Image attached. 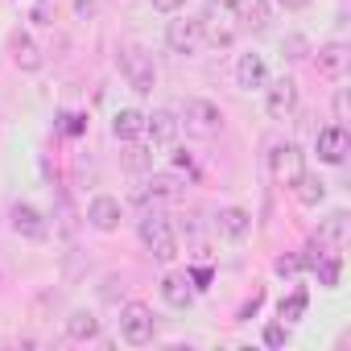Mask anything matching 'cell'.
Returning <instances> with one entry per match:
<instances>
[{
	"label": "cell",
	"mask_w": 351,
	"mask_h": 351,
	"mask_svg": "<svg viewBox=\"0 0 351 351\" xmlns=\"http://www.w3.org/2000/svg\"><path fill=\"white\" fill-rule=\"evenodd\" d=\"M178 124H182L186 132H195V136H219L223 112H219V104H211V99H186Z\"/></svg>",
	"instance_id": "6"
},
{
	"label": "cell",
	"mask_w": 351,
	"mask_h": 351,
	"mask_svg": "<svg viewBox=\"0 0 351 351\" xmlns=\"http://www.w3.org/2000/svg\"><path fill=\"white\" fill-rule=\"evenodd\" d=\"M178 132H182L178 112H169V108H153V112L145 116V136H149L153 145H173V141H178Z\"/></svg>",
	"instance_id": "10"
},
{
	"label": "cell",
	"mask_w": 351,
	"mask_h": 351,
	"mask_svg": "<svg viewBox=\"0 0 351 351\" xmlns=\"http://www.w3.org/2000/svg\"><path fill=\"white\" fill-rule=\"evenodd\" d=\"M120 199H112V195H99V199H91V207H87V223L95 228V232H116L120 228Z\"/></svg>",
	"instance_id": "15"
},
{
	"label": "cell",
	"mask_w": 351,
	"mask_h": 351,
	"mask_svg": "<svg viewBox=\"0 0 351 351\" xmlns=\"http://www.w3.org/2000/svg\"><path fill=\"white\" fill-rule=\"evenodd\" d=\"M236 83H240L244 91H256V87H265V83H269L265 58H261V54H240V62H236Z\"/></svg>",
	"instance_id": "19"
},
{
	"label": "cell",
	"mask_w": 351,
	"mask_h": 351,
	"mask_svg": "<svg viewBox=\"0 0 351 351\" xmlns=\"http://www.w3.org/2000/svg\"><path fill=\"white\" fill-rule=\"evenodd\" d=\"M161 298H165V306H173V310H186V306L195 302V281H191L186 273H165V277H161Z\"/></svg>",
	"instance_id": "16"
},
{
	"label": "cell",
	"mask_w": 351,
	"mask_h": 351,
	"mask_svg": "<svg viewBox=\"0 0 351 351\" xmlns=\"http://www.w3.org/2000/svg\"><path fill=\"white\" fill-rule=\"evenodd\" d=\"M293 108H298V83H293V79L281 75L277 83L265 87V112H269L273 120H289Z\"/></svg>",
	"instance_id": "9"
},
{
	"label": "cell",
	"mask_w": 351,
	"mask_h": 351,
	"mask_svg": "<svg viewBox=\"0 0 351 351\" xmlns=\"http://www.w3.org/2000/svg\"><path fill=\"white\" fill-rule=\"evenodd\" d=\"M265 343H269V347H281V343H285V326H281V322L265 326Z\"/></svg>",
	"instance_id": "29"
},
{
	"label": "cell",
	"mask_w": 351,
	"mask_h": 351,
	"mask_svg": "<svg viewBox=\"0 0 351 351\" xmlns=\"http://www.w3.org/2000/svg\"><path fill=\"white\" fill-rule=\"evenodd\" d=\"M141 244L153 252V261H161V265H169V261H178V236H173V223L165 219V215H157V211H149L145 219H141Z\"/></svg>",
	"instance_id": "2"
},
{
	"label": "cell",
	"mask_w": 351,
	"mask_h": 351,
	"mask_svg": "<svg viewBox=\"0 0 351 351\" xmlns=\"http://www.w3.org/2000/svg\"><path fill=\"white\" fill-rule=\"evenodd\" d=\"M9 219H13V232H17V236H25V240H46V236H50L46 215H42L38 207H29V203H17Z\"/></svg>",
	"instance_id": "13"
},
{
	"label": "cell",
	"mask_w": 351,
	"mask_h": 351,
	"mask_svg": "<svg viewBox=\"0 0 351 351\" xmlns=\"http://www.w3.org/2000/svg\"><path fill=\"white\" fill-rule=\"evenodd\" d=\"M145 132V116L136 112V108H120L116 116H112V136L116 141H136Z\"/></svg>",
	"instance_id": "20"
},
{
	"label": "cell",
	"mask_w": 351,
	"mask_h": 351,
	"mask_svg": "<svg viewBox=\"0 0 351 351\" xmlns=\"http://www.w3.org/2000/svg\"><path fill=\"white\" fill-rule=\"evenodd\" d=\"M314 273H318V281H322L326 289H335V285H339V273H343V256H339V252H322V256L314 261Z\"/></svg>",
	"instance_id": "24"
},
{
	"label": "cell",
	"mask_w": 351,
	"mask_h": 351,
	"mask_svg": "<svg viewBox=\"0 0 351 351\" xmlns=\"http://www.w3.org/2000/svg\"><path fill=\"white\" fill-rule=\"evenodd\" d=\"M306 50H310V46H306V38H298V34H289V38L281 42V54H285V58H293V62H298V58H306Z\"/></svg>",
	"instance_id": "26"
},
{
	"label": "cell",
	"mask_w": 351,
	"mask_h": 351,
	"mask_svg": "<svg viewBox=\"0 0 351 351\" xmlns=\"http://www.w3.org/2000/svg\"><path fill=\"white\" fill-rule=\"evenodd\" d=\"M215 232H219L228 244H240V240H248V232H252V215H248L244 207H223V211L215 215Z\"/></svg>",
	"instance_id": "14"
},
{
	"label": "cell",
	"mask_w": 351,
	"mask_h": 351,
	"mask_svg": "<svg viewBox=\"0 0 351 351\" xmlns=\"http://www.w3.org/2000/svg\"><path fill=\"white\" fill-rule=\"evenodd\" d=\"M199 29H203V42H211V46H232L240 38V21L228 0H207L199 13Z\"/></svg>",
	"instance_id": "1"
},
{
	"label": "cell",
	"mask_w": 351,
	"mask_h": 351,
	"mask_svg": "<svg viewBox=\"0 0 351 351\" xmlns=\"http://www.w3.org/2000/svg\"><path fill=\"white\" fill-rule=\"evenodd\" d=\"M9 54H13L17 71H25V75L42 71V50L34 46V38H29V34H13V42H9Z\"/></svg>",
	"instance_id": "18"
},
{
	"label": "cell",
	"mask_w": 351,
	"mask_h": 351,
	"mask_svg": "<svg viewBox=\"0 0 351 351\" xmlns=\"http://www.w3.org/2000/svg\"><path fill=\"white\" fill-rule=\"evenodd\" d=\"M277 5H281V9H285V13H302V9H306V5H310V0H277Z\"/></svg>",
	"instance_id": "31"
},
{
	"label": "cell",
	"mask_w": 351,
	"mask_h": 351,
	"mask_svg": "<svg viewBox=\"0 0 351 351\" xmlns=\"http://www.w3.org/2000/svg\"><path fill=\"white\" fill-rule=\"evenodd\" d=\"M347 62H351V50H347L343 42H326V46L314 50V66H318L322 79H343Z\"/></svg>",
	"instance_id": "12"
},
{
	"label": "cell",
	"mask_w": 351,
	"mask_h": 351,
	"mask_svg": "<svg viewBox=\"0 0 351 351\" xmlns=\"http://www.w3.org/2000/svg\"><path fill=\"white\" fill-rule=\"evenodd\" d=\"M269 173H273L277 186H293L302 173H306V153H302V145H293V141L273 145V153H269Z\"/></svg>",
	"instance_id": "5"
},
{
	"label": "cell",
	"mask_w": 351,
	"mask_h": 351,
	"mask_svg": "<svg viewBox=\"0 0 351 351\" xmlns=\"http://www.w3.org/2000/svg\"><path fill=\"white\" fill-rule=\"evenodd\" d=\"M343 236H347V211H335V215H326L322 223H318V244H343Z\"/></svg>",
	"instance_id": "23"
},
{
	"label": "cell",
	"mask_w": 351,
	"mask_h": 351,
	"mask_svg": "<svg viewBox=\"0 0 351 351\" xmlns=\"http://www.w3.org/2000/svg\"><path fill=\"white\" fill-rule=\"evenodd\" d=\"M149 5H153L157 13H178V9L186 5V0H149Z\"/></svg>",
	"instance_id": "30"
},
{
	"label": "cell",
	"mask_w": 351,
	"mask_h": 351,
	"mask_svg": "<svg viewBox=\"0 0 351 351\" xmlns=\"http://www.w3.org/2000/svg\"><path fill=\"white\" fill-rule=\"evenodd\" d=\"M302 310H306V293H302V289H298V293H293L289 302H281V318H285V322L302 318Z\"/></svg>",
	"instance_id": "27"
},
{
	"label": "cell",
	"mask_w": 351,
	"mask_h": 351,
	"mask_svg": "<svg viewBox=\"0 0 351 351\" xmlns=\"http://www.w3.org/2000/svg\"><path fill=\"white\" fill-rule=\"evenodd\" d=\"M182 195H186V178H182V173L161 169V173H153V178L145 182V199H157V203H178Z\"/></svg>",
	"instance_id": "11"
},
{
	"label": "cell",
	"mask_w": 351,
	"mask_h": 351,
	"mask_svg": "<svg viewBox=\"0 0 351 351\" xmlns=\"http://www.w3.org/2000/svg\"><path fill=\"white\" fill-rule=\"evenodd\" d=\"M165 46L173 54H199L203 50V29H199V17H173L165 25Z\"/></svg>",
	"instance_id": "7"
},
{
	"label": "cell",
	"mask_w": 351,
	"mask_h": 351,
	"mask_svg": "<svg viewBox=\"0 0 351 351\" xmlns=\"http://www.w3.org/2000/svg\"><path fill=\"white\" fill-rule=\"evenodd\" d=\"M116 66H120L124 83H128L136 95H149V91L157 87V66H153V58H149L141 46H120V54H116Z\"/></svg>",
	"instance_id": "3"
},
{
	"label": "cell",
	"mask_w": 351,
	"mask_h": 351,
	"mask_svg": "<svg viewBox=\"0 0 351 351\" xmlns=\"http://www.w3.org/2000/svg\"><path fill=\"white\" fill-rule=\"evenodd\" d=\"M120 165L124 169H132V173H141V169H149L153 165V149H145V145H124V153H120Z\"/></svg>",
	"instance_id": "25"
},
{
	"label": "cell",
	"mask_w": 351,
	"mask_h": 351,
	"mask_svg": "<svg viewBox=\"0 0 351 351\" xmlns=\"http://www.w3.org/2000/svg\"><path fill=\"white\" fill-rule=\"evenodd\" d=\"M289 191H293V199H298L302 207H318V203L326 199V182L318 178V173H302V178H298Z\"/></svg>",
	"instance_id": "21"
},
{
	"label": "cell",
	"mask_w": 351,
	"mask_h": 351,
	"mask_svg": "<svg viewBox=\"0 0 351 351\" xmlns=\"http://www.w3.org/2000/svg\"><path fill=\"white\" fill-rule=\"evenodd\" d=\"M157 335V318L145 302H124L120 306V339L128 347H149Z\"/></svg>",
	"instance_id": "4"
},
{
	"label": "cell",
	"mask_w": 351,
	"mask_h": 351,
	"mask_svg": "<svg viewBox=\"0 0 351 351\" xmlns=\"http://www.w3.org/2000/svg\"><path fill=\"white\" fill-rule=\"evenodd\" d=\"M75 13H79V17H91V13H95V0H75Z\"/></svg>",
	"instance_id": "32"
},
{
	"label": "cell",
	"mask_w": 351,
	"mask_h": 351,
	"mask_svg": "<svg viewBox=\"0 0 351 351\" xmlns=\"http://www.w3.org/2000/svg\"><path fill=\"white\" fill-rule=\"evenodd\" d=\"M66 335H71L75 343H87V339H99V318H95L91 310H75V314L66 318Z\"/></svg>",
	"instance_id": "22"
},
{
	"label": "cell",
	"mask_w": 351,
	"mask_h": 351,
	"mask_svg": "<svg viewBox=\"0 0 351 351\" xmlns=\"http://www.w3.org/2000/svg\"><path fill=\"white\" fill-rule=\"evenodd\" d=\"M281 277H293L298 269H302V256H277V265H273Z\"/></svg>",
	"instance_id": "28"
},
{
	"label": "cell",
	"mask_w": 351,
	"mask_h": 351,
	"mask_svg": "<svg viewBox=\"0 0 351 351\" xmlns=\"http://www.w3.org/2000/svg\"><path fill=\"white\" fill-rule=\"evenodd\" d=\"M314 153H318L322 165H343L347 153H351V136H347V128H343V124H326V128H318Z\"/></svg>",
	"instance_id": "8"
},
{
	"label": "cell",
	"mask_w": 351,
	"mask_h": 351,
	"mask_svg": "<svg viewBox=\"0 0 351 351\" xmlns=\"http://www.w3.org/2000/svg\"><path fill=\"white\" fill-rule=\"evenodd\" d=\"M240 29H265L269 25V0H228Z\"/></svg>",
	"instance_id": "17"
}]
</instances>
